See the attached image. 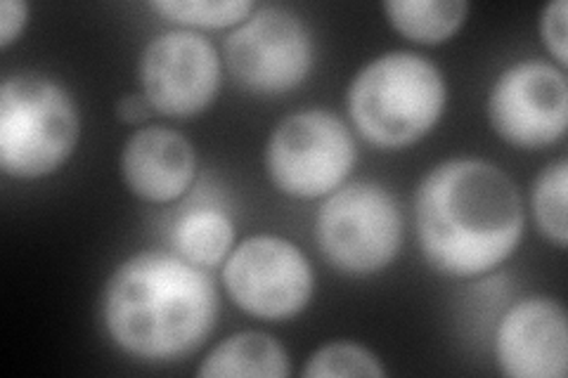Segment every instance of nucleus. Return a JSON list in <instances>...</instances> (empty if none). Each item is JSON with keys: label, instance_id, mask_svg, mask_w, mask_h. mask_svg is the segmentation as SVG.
Listing matches in <instances>:
<instances>
[{"label": "nucleus", "instance_id": "obj_2", "mask_svg": "<svg viewBox=\"0 0 568 378\" xmlns=\"http://www.w3.org/2000/svg\"><path fill=\"white\" fill-rule=\"evenodd\" d=\"M221 298L204 267L171 251L123 260L102 294V321L114 344L145 362H175L197 350L219 321Z\"/></svg>", "mask_w": 568, "mask_h": 378}, {"label": "nucleus", "instance_id": "obj_4", "mask_svg": "<svg viewBox=\"0 0 568 378\" xmlns=\"http://www.w3.org/2000/svg\"><path fill=\"white\" fill-rule=\"evenodd\" d=\"M79 135V106L62 83L41 74H17L0 85V168L6 175H52L74 154Z\"/></svg>", "mask_w": 568, "mask_h": 378}, {"label": "nucleus", "instance_id": "obj_16", "mask_svg": "<svg viewBox=\"0 0 568 378\" xmlns=\"http://www.w3.org/2000/svg\"><path fill=\"white\" fill-rule=\"evenodd\" d=\"M566 187H568V161L559 159L540 171L532 185V218L547 242L566 248L568 223H566Z\"/></svg>", "mask_w": 568, "mask_h": 378}, {"label": "nucleus", "instance_id": "obj_7", "mask_svg": "<svg viewBox=\"0 0 568 378\" xmlns=\"http://www.w3.org/2000/svg\"><path fill=\"white\" fill-rule=\"evenodd\" d=\"M223 58L230 76L246 93L282 95L308 79L315 43L294 10L265 6L227 33Z\"/></svg>", "mask_w": 568, "mask_h": 378}, {"label": "nucleus", "instance_id": "obj_12", "mask_svg": "<svg viewBox=\"0 0 568 378\" xmlns=\"http://www.w3.org/2000/svg\"><path fill=\"white\" fill-rule=\"evenodd\" d=\"M197 154L192 142L166 125H148L133 133L121 152L126 187L150 204L181 200L194 183Z\"/></svg>", "mask_w": 568, "mask_h": 378}, {"label": "nucleus", "instance_id": "obj_1", "mask_svg": "<svg viewBox=\"0 0 568 378\" xmlns=\"http://www.w3.org/2000/svg\"><path fill=\"white\" fill-rule=\"evenodd\" d=\"M422 254L448 277H478L503 265L524 237V202L511 177L486 159H448L415 194Z\"/></svg>", "mask_w": 568, "mask_h": 378}, {"label": "nucleus", "instance_id": "obj_11", "mask_svg": "<svg viewBox=\"0 0 568 378\" xmlns=\"http://www.w3.org/2000/svg\"><path fill=\"white\" fill-rule=\"evenodd\" d=\"M495 357L509 378H564L568 371V317L549 296H528L503 315Z\"/></svg>", "mask_w": 568, "mask_h": 378}, {"label": "nucleus", "instance_id": "obj_19", "mask_svg": "<svg viewBox=\"0 0 568 378\" xmlns=\"http://www.w3.org/2000/svg\"><path fill=\"white\" fill-rule=\"evenodd\" d=\"M566 14L568 6L566 0H555L547 3L540 12V39L559 64V69H566L568 64V50H566Z\"/></svg>", "mask_w": 568, "mask_h": 378}, {"label": "nucleus", "instance_id": "obj_15", "mask_svg": "<svg viewBox=\"0 0 568 378\" xmlns=\"http://www.w3.org/2000/svg\"><path fill=\"white\" fill-rule=\"evenodd\" d=\"M175 254L200 267H216L235 248V225L223 211L197 208L178 221L173 229Z\"/></svg>", "mask_w": 568, "mask_h": 378}, {"label": "nucleus", "instance_id": "obj_13", "mask_svg": "<svg viewBox=\"0 0 568 378\" xmlns=\"http://www.w3.org/2000/svg\"><path fill=\"white\" fill-rule=\"evenodd\" d=\"M292 359L263 331H240L221 340L197 369L200 378H287Z\"/></svg>", "mask_w": 568, "mask_h": 378}, {"label": "nucleus", "instance_id": "obj_21", "mask_svg": "<svg viewBox=\"0 0 568 378\" xmlns=\"http://www.w3.org/2000/svg\"><path fill=\"white\" fill-rule=\"evenodd\" d=\"M150 112H152V106L145 100V95H123L116 102V116L123 123H131V125L145 123L150 119Z\"/></svg>", "mask_w": 568, "mask_h": 378}, {"label": "nucleus", "instance_id": "obj_6", "mask_svg": "<svg viewBox=\"0 0 568 378\" xmlns=\"http://www.w3.org/2000/svg\"><path fill=\"white\" fill-rule=\"evenodd\" d=\"M358 159L348 125L327 110L282 119L265 145L273 185L294 200H323L339 190Z\"/></svg>", "mask_w": 568, "mask_h": 378}, {"label": "nucleus", "instance_id": "obj_18", "mask_svg": "<svg viewBox=\"0 0 568 378\" xmlns=\"http://www.w3.org/2000/svg\"><path fill=\"white\" fill-rule=\"evenodd\" d=\"M386 374L388 371L375 353L361 344H351V340H334V344L317 348L301 371L306 378H384Z\"/></svg>", "mask_w": 568, "mask_h": 378}, {"label": "nucleus", "instance_id": "obj_10", "mask_svg": "<svg viewBox=\"0 0 568 378\" xmlns=\"http://www.w3.org/2000/svg\"><path fill=\"white\" fill-rule=\"evenodd\" d=\"M488 119L497 137L519 150H542L566 135L568 83L564 69L542 60L507 67L490 88Z\"/></svg>", "mask_w": 568, "mask_h": 378}, {"label": "nucleus", "instance_id": "obj_3", "mask_svg": "<svg viewBox=\"0 0 568 378\" xmlns=\"http://www.w3.org/2000/svg\"><path fill=\"white\" fill-rule=\"evenodd\" d=\"M446 104L448 85L440 69L407 50L372 60L348 85L355 131L382 150L410 147L429 135Z\"/></svg>", "mask_w": 568, "mask_h": 378}, {"label": "nucleus", "instance_id": "obj_5", "mask_svg": "<svg viewBox=\"0 0 568 378\" xmlns=\"http://www.w3.org/2000/svg\"><path fill=\"white\" fill-rule=\"evenodd\" d=\"M315 242L325 260L344 275L382 273L403 246L398 200L372 180L344 183L315 213Z\"/></svg>", "mask_w": 568, "mask_h": 378}, {"label": "nucleus", "instance_id": "obj_8", "mask_svg": "<svg viewBox=\"0 0 568 378\" xmlns=\"http://www.w3.org/2000/svg\"><path fill=\"white\" fill-rule=\"evenodd\" d=\"M223 282L237 308L258 319L296 317L315 292V273L304 251L277 234H254L235 246Z\"/></svg>", "mask_w": 568, "mask_h": 378}, {"label": "nucleus", "instance_id": "obj_20", "mask_svg": "<svg viewBox=\"0 0 568 378\" xmlns=\"http://www.w3.org/2000/svg\"><path fill=\"white\" fill-rule=\"evenodd\" d=\"M29 24V6L24 0H3L0 3V48L8 50Z\"/></svg>", "mask_w": 568, "mask_h": 378}, {"label": "nucleus", "instance_id": "obj_17", "mask_svg": "<svg viewBox=\"0 0 568 378\" xmlns=\"http://www.w3.org/2000/svg\"><path fill=\"white\" fill-rule=\"evenodd\" d=\"M154 12L183 29H230L240 27L256 10L252 0H156Z\"/></svg>", "mask_w": 568, "mask_h": 378}, {"label": "nucleus", "instance_id": "obj_14", "mask_svg": "<svg viewBox=\"0 0 568 378\" xmlns=\"http://www.w3.org/2000/svg\"><path fill=\"white\" fill-rule=\"evenodd\" d=\"M384 12L407 41L440 45L465 27L469 3L465 0H388Z\"/></svg>", "mask_w": 568, "mask_h": 378}, {"label": "nucleus", "instance_id": "obj_9", "mask_svg": "<svg viewBox=\"0 0 568 378\" xmlns=\"http://www.w3.org/2000/svg\"><path fill=\"white\" fill-rule=\"evenodd\" d=\"M223 62L206 35L173 29L154 35L140 55L142 95L154 112L192 119L219 98Z\"/></svg>", "mask_w": 568, "mask_h": 378}]
</instances>
